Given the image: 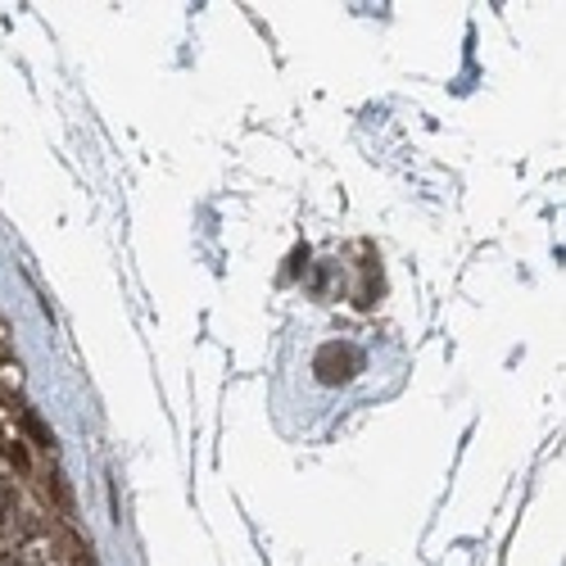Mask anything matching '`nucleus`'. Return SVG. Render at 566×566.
Returning <instances> with one entry per match:
<instances>
[{
    "instance_id": "f257e3e1",
    "label": "nucleus",
    "mask_w": 566,
    "mask_h": 566,
    "mask_svg": "<svg viewBox=\"0 0 566 566\" xmlns=\"http://www.w3.org/2000/svg\"><path fill=\"white\" fill-rule=\"evenodd\" d=\"M358 367H363V354H358L354 345H340V340L322 345L317 358H313V371H317V381H322V386H340V381H349Z\"/></svg>"
},
{
    "instance_id": "f03ea898",
    "label": "nucleus",
    "mask_w": 566,
    "mask_h": 566,
    "mask_svg": "<svg viewBox=\"0 0 566 566\" xmlns=\"http://www.w3.org/2000/svg\"><path fill=\"white\" fill-rule=\"evenodd\" d=\"M6 507H10V494H6V490H0V512H6Z\"/></svg>"
}]
</instances>
